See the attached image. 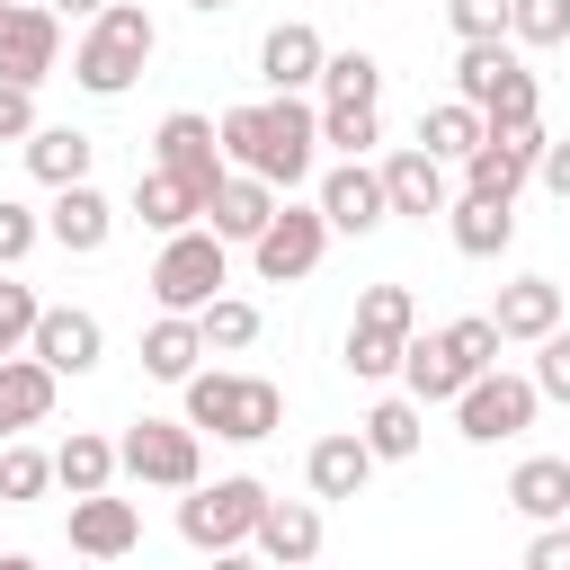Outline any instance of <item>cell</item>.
I'll return each mask as SVG.
<instances>
[{"label": "cell", "instance_id": "obj_1", "mask_svg": "<svg viewBox=\"0 0 570 570\" xmlns=\"http://www.w3.org/2000/svg\"><path fill=\"white\" fill-rule=\"evenodd\" d=\"M214 134H223V160H232V169H249V178H267L276 196H294V187L312 178V151H321V107H312V98H249V107H232Z\"/></svg>", "mask_w": 570, "mask_h": 570}, {"label": "cell", "instance_id": "obj_2", "mask_svg": "<svg viewBox=\"0 0 570 570\" xmlns=\"http://www.w3.org/2000/svg\"><path fill=\"white\" fill-rule=\"evenodd\" d=\"M160 53V27H151V9L142 0H107L98 18H89V36L71 45V80L89 89V98H125L134 80H142V62Z\"/></svg>", "mask_w": 570, "mask_h": 570}, {"label": "cell", "instance_id": "obj_3", "mask_svg": "<svg viewBox=\"0 0 570 570\" xmlns=\"http://www.w3.org/2000/svg\"><path fill=\"white\" fill-rule=\"evenodd\" d=\"M178 392H187V428L196 436L214 428L223 445H258V436L285 428V392L267 374H187Z\"/></svg>", "mask_w": 570, "mask_h": 570}, {"label": "cell", "instance_id": "obj_4", "mask_svg": "<svg viewBox=\"0 0 570 570\" xmlns=\"http://www.w3.org/2000/svg\"><path fill=\"white\" fill-rule=\"evenodd\" d=\"M454 98L481 107V125H543V89L517 45H463L454 53Z\"/></svg>", "mask_w": 570, "mask_h": 570}, {"label": "cell", "instance_id": "obj_5", "mask_svg": "<svg viewBox=\"0 0 570 570\" xmlns=\"http://www.w3.org/2000/svg\"><path fill=\"white\" fill-rule=\"evenodd\" d=\"M258 517H267V481L249 472H223V481H196L178 499V534L214 561V552H249L258 543Z\"/></svg>", "mask_w": 570, "mask_h": 570}, {"label": "cell", "instance_id": "obj_6", "mask_svg": "<svg viewBox=\"0 0 570 570\" xmlns=\"http://www.w3.org/2000/svg\"><path fill=\"white\" fill-rule=\"evenodd\" d=\"M223 276H232V249L196 223V232L160 240V258H151V303L178 312V321H196L205 303H223Z\"/></svg>", "mask_w": 570, "mask_h": 570}, {"label": "cell", "instance_id": "obj_7", "mask_svg": "<svg viewBox=\"0 0 570 570\" xmlns=\"http://www.w3.org/2000/svg\"><path fill=\"white\" fill-rule=\"evenodd\" d=\"M116 463H125V481H142V490H178V499L205 481V445H196L187 419H134V428L116 436Z\"/></svg>", "mask_w": 570, "mask_h": 570}, {"label": "cell", "instance_id": "obj_8", "mask_svg": "<svg viewBox=\"0 0 570 570\" xmlns=\"http://www.w3.org/2000/svg\"><path fill=\"white\" fill-rule=\"evenodd\" d=\"M151 169L187 178V187H196V196L214 205V187L232 178V160H223V134H214V116H196V107L160 116V134H151Z\"/></svg>", "mask_w": 570, "mask_h": 570}, {"label": "cell", "instance_id": "obj_9", "mask_svg": "<svg viewBox=\"0 0 570 570\" xmlns=\"http://www.w3.org/2000/svg\"><path fill=\"white\" fill-rule=\"evenodd\" d=\"M321 249H330L321 205H276V223L249 240V267H258V285H303L321 267Z\"/></svg>", "mask_w": 570, "mask_h": 570}, {"label": "cell", "instance_id": "obj_10", "mask_svg": "<svg viewBox=\"0 0 570 570\" xmlns=\"http://www.w3.org/2000/svg\"><path fill=\"white\" fill-rule=\"evenodd\" d=\"M534 410H543L534 374H481V383H463L454 428H463L472 445H499V436H525V428H534Z\"/></svg>", "mask_w": 570, "mask_h": 570}, {"label": "cell", "instance_id": "obj_11", "mask_svg": "<svg viewBox=\"0 0 570 570\" xmlns=\"http://www.w3.org/2000/svg\"><path fill=\"white\" fill-rule=\"evenodd\" d=\"M53 62H62V18L45 0H0V80L36 89L53 80Z\"/></svg>", "mask_w": 570, "mask_h": 570}, {"label": "cell", "instance_id": "obj_12", "mask_svg": "<svg viewBox=\"0 0 570 570\" xmlns=\"http://www.w3.org/2000/svg\"><path fill=\"white\" fill-rule=\"evenodd\" d=\"M543 125H490V142L463 160V196H490V205H517V187L534 178V160H543Z\"/></svg>", "mask_w": 570, "mask_h": 570}, {"label": "cell", "instance_id": "obj_13", "mask_svg": "<svg viewBox=\"0 0 570 570\" xmlns=\"http://www.w3.org/2000/svg\"><path fill=\"white\" fill-rule=\"evenodd\" d=\"M312 205H321V223H330V232H356V240L392 223V196H383V169H365V160H338V169L321 178V196H312Z\"/></svg>", "mask_w": 570, "mask_h": 570}, {"label": "cell", "instance_id": "obj_14", "mask_svg": "<svg viewBox=\"0 0 570 570\" xmlns=\"http://www.w3.org/2000/svg\"><path fill=\"white\" fill-rule=\"evenodd\" d=\"M27 356H36L45 374H89V365L107 356V330H98V312H80V303H45Z\"/></svg>", "mask_w": 570, "mask_h": 570}, {"label": "cell", "instance_id": "obj_15", "mask_svg": "<svg viewBox=\"0 0 570 570\" xmlns=\"http://www.w3.org/2000/svg\"><path fill=\"white\" fill-rule=\"evenodd\" d=\"M321 62H330V45H321V27H303V18L267 27V45H258V80H267L276 98H303V89H321Z\"/></svg>", "mask_w": 570, "mask_h": 570}, {"label": "cell", "instance_id": "obj_16", "mask_svg": "<svg viewBox=\"0 0 570 570\" xmlns=\"http://www.w3.org/2000/svg\"><path fill=\"white\" fill-rule=\"evenodd\" d=\"M134 543H142V508H134V499H116V490L71 499V552H80V561H125Z\"/></svg>", "mask_w": 570, "mask_h": 570}, {"label": "cell", "instance_id": "obj_17", "mask_svg": "<svg viewBox=\"0 0 570 570\" xmlns=\"http://www.w3.org/2000/svg\"><path fill=\"white\" fill-rule=\"evenodd\" d=\"M276 205H285V196H276L267 178H249V169H232V178L214 187V205H205V232H214L223 249H232V240L249 249V240H258V232L276 223Z\"/></svg>", "mask_w": 570, "mask_h": 570}, {"label": "cell", "instance_id": "obj_18", "mask_svg": "<svg viewBox=\"0 0 570 570\" xmlns=\"http://www.w3.org/2000/svg\"><path fill=\"white\" fill-rule=\"evenodd\" d=\"M249 552H258L267 570H303V561H321V499H267Z\"/></svg>", "mask_w": 570, "mask_h": 570}, {"label": "cell", "instance_id": "obj_19", "mask_svg": "<svg viewBox=\"0 0 570 570\" xmlns=\"http://www.w3.org/2000/svg\"><path fill=\"white\" fill-rule=\"evenodd\" d=\"M107 232H116V205H107L98 187H62V196L45 205V240H53V249H71V258H98V249H107Z\"/></svg>", "mask_w": 570, "mask_h": 570}, {"label": "cell", "instance_id": "obj_20", "mask_svg": "<svg viewBox=\"0 0 570 570\" xmlns=\"http://www.w3.org/2000/svg\"><path fill=\"white\" fill-rule=\"evenodd\" d=\"M383 196H392V214H419V223H428V214H454V187H445V160H428L419 142L383 160Z\"/></svg>", "mask_w": 570, "mask_h": 570}, {"label": "cell", "instance_id": "obj_21", "mask_svg": "<svg viewBox=\"0 0 570 570\" xmlns=\"http://www.w3.org/2000/svg\"><path fill=\"white\" fill-rule=\"evenodd\" d=\"M499 338H517V347H543L552 330H561V285L552 276H517V285H499Z\"/></svg>", "mask_w": 570, "mask_h": 570}, {"label": "cell", "instance_id": "obj_22", "mask_svg": "<svg viewBox=\"0 0 570 570\" xmlns=\"http://www.w3.org/2000/svg\"><path fill=\"white\" fill-rule=\"evenodd\" d=\"M508 508H517L525 525H570V463H561V454H525V463L508 472Z\"/></svg>", "mask_w": 570, "mask_h": 570}, {"label": "cell", "instance_id": "obj_23", "mask_svg": "<svg viewBox=\"0 0 570 570\" xmlns=\"http://www.w3.org/2000/svg\"><path fill=\"white\" fill-rule=\"evenodd\" d=\"M463 383H472V374H463V356L445 347V330H428V338L401 347V392H410L419 410H428V401H463Z\"/></svg>", "mask_w": 570, "mask_h": 570}, {"label": "cell", "instance_id": "obj_24", "mask_svg": "<svg viewBox=\"0 0 570 570\" xmlns=\"http://www.w3.org/2000/svg\"><path fill=\"white\" fill-rule=\"evenodd\" d=\"M303 481H312V499H356V490L374 481V454H365V436H356V428L321 436V445L303 454Z\"/></svg>", "mask_w": 570, "mask_h": 570}, {"label": "cell", "instance_id": "obj_25", "mask_svg": "<svg viewBox=\"0 0 570 570\" xmlns=\"http://www.w3.org/2000/svg\"><path fill=\"white\" fill-rule=\"evenodd\" d=\"M134 214H142V232L178 240V232L205 223V196H196L187 178H169V169H142V178H134Z\"/></svg>", "mask_w": 570, "mask_h": 570}, {"label": "cell", "instance_id": "obj_26", "mask_svg": "<svg viewBox=\"0 0 570 570\" xmlns=\"http://www.w3.org/2000/svg\"><path fill=\"white\" fill-rule=\"evenodd\" d=\"M53 383H62V374H45L36 356H0V436L45 428V419H53Z\"/></svg>", "mask_w": 570, "mask_h": 570}, {"label": "cell", "instance_id": "obj_27", "mask_svg": "<svg viewBox=\"0 0 570 570\" xmlns=\"http://www.w3.org/2000/svg\"><path fill=\"white\" fill-rule=\"evenodd\" d=\"M89 151H98V142H89L80 125H36V134H27V169H36L53 196H62V187H89Z\"/></svg>", "mask_w": 570, "mask_h": 570}, {"label": "cell", "instance_id": "obj_28", "mask_svg": "<svg viewBox=\"0 0 570 570\" xmlns=\"http://www.w3.org/2000/svg\"><path fill=\"white\" fill-rule=\"evenodd\" d=\"M116 436H89V428H71L62 445H53V481L71 490V499H98V490H116Z\"/></svg>", "mask_w": 570, "mask_h": 570}, {"label": "cell", "instance_id": "obj_29", "mask_svg": "<svg viewBox=\"0 0 570 570\" xmlns=\"http://www.w3.org/2000/svg\"><path fill=\"white\" fill-rule=\"evenodd\" d=\"M481 142H490L481 107H463V98H436V107H419V151H428V160H472Z\"/></svg>", "mask_w": 570, "mask_h": 570}, {"label": "cell", "instance_id": "obj_30", "mask_svg": "<svg viewBox=\"0 0 570 570\" xmlns=\"http://www.w3.org/2000/svg\"><path fill=\"white\" fill-rule=\"evenodd\" d=\"M196 356H205V330H196V321L160 312V321L142 330V374H151V383H187V374H205Z\"/></svg>", "mask_w": 570, "mask_h": 570}, {"label": "cell", "instance_id": "obj_31", "mask_svg": "<svg viewBox=\"0 0 570 570\" xmlns=\"http://www.w3.org/2000/svg\"><path fill=\"white\" fill-rule=\"evenodd\" d=\"M356 436H365V454H374V463H410L428 428H419V401H410V392H383V401L356 419Z\"/></svg>", "mask_w": 570, "mask_h": 570}, {"label": "cell", "instance_id": "obj_32", "mask_svg": "<svg viewBox=\"0 0 570 570\" xmlns=\"http://www.w3.org/2000/svg\"><path fill=\"white\" fill-rule=\"evenodd\" d=\"M445 232H454V249H463V258H499V249L517 240V205H490V196H454Z\"/></svg>", "mask_w": 570, "mask_h": 570}, {"label": "cell", "instance_id": "obj_33", "mask_svg": "<svg viewBox=\"0 0 570 570\" xmlns=\"http://www.w3.org/2000/svg\"><path fill=\"white\" fill-rule=\"evenodd\" d=\"M374 98H383V62L374 53L347 45V53L321 62V107H374Z\"/></svg>", "mask_w": 570, "mask_h": 570}, {"label": "cell", "instance_id": "obj_34", "mask_svg": "<svg viewBox=\"0 0 570 570\" xmlns=\"http://www.w3.org/2000/svg\"><path fill=\"white\" fill-rule=\"evenodd\" d=\"M196 330H205V356H214V347H223V356H240V347H258V303L223 294V303H205V312H196Z\"/></svg>", "mask_w": 570, "mask_h": 570}, {"label": "cell", "instance_id": "obj_35", "mask_svg": "<svg viewBox=\"0 0 570 570\" xmlns=\"http://www.w3.org/2000/svg\"><path fill=\"white\" fill-rule=\"evenodd\" d=\"M401 347H410V338L347 321V347H338V356H347V374H356V383H392V374H401Z\"/></svg>", "mask_w": 570, "mask_h": 570}, {"label": "cell", "instance_id": "obj_36", "mask_svg": "<svg viewBox=\"0 0 570 570\" xmlns=\"http://www.w3.org/2000/svg\"><path fill=\"white\" fill-rule=\"evenodd\" d=\"M445 347H454V356H463V374L481 383V374H499V347H508V338H499V321H490V312H463V321H445Z\"/></svg>", "mask_w": 570, "mask_h": 570}, {"label": "cell", "instance_id": "obj_37", "mask_svg": "<svg viewBox=\"0 0 570 570\" xmlns=\"http://www.w3.org/2000/svg\"><path fill=\"white\" fill-rule=\"evenodd\" d=\"M508 45H525V53L570 45V0H517L508 9Z\"/></svg>", "mask_w": 570, "mask_h": 570}, {"label": "cell", "instance_id": "obj_38", "mask_svg": "<svg viewBox=\"0 0 570 570\" xmlns=\"http://www.w3.org/2000/svg\"><path fill=\"white\" fill-rule=\"evenodd\" d=\"M356 321L365 330H392V338H419V294L410 285H365L356 294Z\"/></svg>", "mask_w": 570, "mask_h": 570}, {"label": "cell", "instance_id": "obj_39", "mask_svg": "<svg viewBox=\"0 0 570 570\" xmlns=\"http://www.w3.org/2000/svg\"><path fill=\"white\" fill-rule=\"evenodd\" d=\"M45 490H53V454H36V445H0V499L27 508V499H45Z\"/></svg>", "mask_w": 570, "mask_h": 570}, {"label": "cell", "instance_id": "obj_40", "mask_svg": "<svg viewBox=\"0 0 570 570\" xmlns=\"http://www.w3.org/2000/svg\"><path fill=\"white\" fill-rule=\"evenodd\" d=\"M36 321H45V303H36V285H18V276H0V356H27V338H36Z\"/></svg>", "mask_w": 570, "mask_h": 570}, {"label": "cell", "instance_id": "obj_41", "mask_svg": "<svg viewBox=\"0 0 570 570\" xmlns=\"http://www.w3.org/2000/svg\"><path fill=\"white\" fill-rule=\"evenodd\" d=\"M508 9L517 0H445V27L463 45H508Z\"/></svg>", "mask_w": 570, "mask_h": 570}, {"label": "cell", "instance_id": "obj_42", "mask_svg": "<svg viewBox=\"0 0 570 570\" xmlns=\"http://www.w3.org/2000/svg\"><path fill=\"white\" fill-rule=\"evenodd\" d=\"M321 142H338L347 160H365L383 142V125H374V107H321Z\"/></svg>", "mask_w": 570, "mask_h": 570}, {"label": "cell", "instance_id": "obj_43", "mask_svg": "<svg viewBox=\"0 0 570 570\" xmlns=\"http://www.w3.org/2000/svg\"><path fill=\"white\" fill-rule=\"evenodd\" d=\"M36 240H45V214H36V205H18V196H0V276H9Z\"/></svg>", "mask_w": 570, "mask_h": 570}, {"label": "cell", "instance_id": "obj_44", "mask_svg": "<svg viewBox=\"0 0 570 570\" xmlns=\"http://www.w3.org/2000/svg\"><path fill=\"white\" fill-rule=\"evenodd\" d=\"M534 392H543V401H570V330H552V338L534 347Z\"/></svg>", "mask_w": 570, "mask_h": 570}, {"label": "cell", "instance_id": "obj_45", "mask_svg": "<svg viewBox=\"0 0 570 570\" xmlns=\"http://www.w3.org/2000/svg\"><path fill=\"white\" fill-rule=\"evenodd\" d=\"M27 134H36V89H9V80H0V142L27 151Z\"/></svg>", "mask_w": 570, "mask_h": 570}, {"label": "cell", "instance_id": "obj_46", "mask_svg": "<svg viewBox=\"0 0 570 570\" xmlns=\"http://www.w3.org/2000/svg\"><path fill=\"white\" fill-rule=\"evenodd\" d=\"M525 570H570V525H534V543H525Z\"/></svg>", "mask_w": 570, "mask_h": 570}, {"label": "cell", "instance_id": "obj_47", "mask_svg": "<svg viewBox=\"0 0 570 570\" xmlns=\"http://www.w3.org/2000/svg\"><path fill=\"white\" fill-rule=\"evenodd\" d=\"M534 178H543V187H552V196L570 205V142H543V160H534Z\"/></svg>", "mask_w": 570, "mask_h": 570}, {"label": "cell", "instance_id": "obj_48", "mask_svg": "<svg viewBox=\"0 0 570 570\" xmlns=\"http://www.w3.org/2000/svg\"><path fill=\"white\" fill-rule=\"evenodd\" d=\"M45 9H53V18H98L107 0H45Z\"/></svg>", "mask_w": 570, "mask_h": 570}, {"label": "cell", "instance_id": "obj_49", "mask_svg": "<svg viewBox=\"0 0 570 570\" xmlns=\"http://www.w3.org/2000/svg\"><path fill=\"white\" fill-rule=\"evenodd\" d=\"M214 570H267L258 552H214Z\"/></svg>", "mask_w": 570, "mask_h": 570}, {"label": "cell", "instance_id": "obj_50", "mask_svg": "<svg viewBox=\"0 0 570 570\" xmlns=\"http://www.w3.org/2000/svg\"><path fill=\"white\" fill-rule=\"evenodd\" d=\"M0 570H45V561H27V552H0Z\"/></svg>", "mask_w": 570, "mask_h": 570}, {"label": "cell", "instance_id": "obj_51", "mask_svg": "<svg viewBox=\"0 0 570 570\" xmlns=\"http://www.w3.org/2000/svg\"><path fill=\"white\" fill-rule=\"evenodd\" d=\"M187 9H196V18H223V9H232V0H187Z\"/></svg>", "mask_w": 570, "mask_h": 570}]
</instances>
